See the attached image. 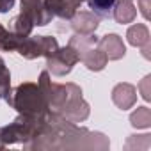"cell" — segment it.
Listing matches in <instances>:
<instances>
[{"instance_id": "obj_1", "label": "cell", "mask_w": 151, "mask_h": 151, "mask_svg": "<svg viewBox=\"0 0 151 151\" xmlns=\"http://www.w3.org/2000/svg\"><path fill=\"white\" fill-rule=\"evenodd\" d=\"M37 86L45 93L52 114L71 123H82L89 117V103L82 98V89L78 86L52 84L48 71H43L39 75Z\"/></svg>"}, {"instance_id": "obj_2", "label": "cell", "mask_w": 151, "mask_h": 151, "mask_svg": "<svg viewBox=\"0 0 151 151\" xmlns=\"http://www.w3.org/2000/svg\"><path fill=\"white\" fill-rule=\"evenodd\" d=\"M9 105L16 109L20 114H27V116L45 117L50 114L45 93L41 91L37 84H32V82H23L18 87H14L11 93Z\"/></svg>"}, {"instance_id": "obj_3", "label": "cell", "mask_w": 151, "mask_h": 151, "mask_svg": "<svg viewBox=\"0 0 151 151\" xmlns=\"http://www.w3.org/2000/svg\"><path fill=\"white\" fill-rule=\"evenodd\" d=\"M59 48V43L55 37L52 36H36V37H25L20 46H18V53L23 59L34 60L37 57H50L55 50Z\"/></svg>"}, {"instance_id": "obj_4", "label": "cell", "mask_w": 151, "mask_h": 151, "mask_svg": "<svg viewBox=\"0 0 151 151\" xmlns=\"http://www.w3.org/2000/svg\"><path fill=\"white\" fill-rule=\"evenodd\" d=\"M80 60L77 50L73 46H64V48H57L50 57H46V66H48V71H52V75L55 77H64L68 75L73 66Z\"/></svg>"}, {"instance_id": "obj_5", "label": "cell", "mask_w": 151, "mask_h": 151, "mask_svg": "<svg viewBox=\"0 0 151 151\" xmlns=\"http://www.w3.org/2000/svg\"><path fill=\"white\" fill-rule=\"evenodd\" d=\"M22 13L30 18V22L37 27H45L52 22L53 14L46 4V0H20Z\"/></svg>"}, {"instance_id": "obj_6", "label": "cell", "mask_w": 151, "mask_h": 151, "mask_svg": "<svg viewBox=\"0 0 151 151\" xmlns=\"http://www.w3.org/2000/svg\"><path fill=\"white\" fill-rule=\"evenodd\" d=\"M98 46L105 52V55H107L109 60H119L126 53L124 43H123V39L117 34H107V36H103L101 39H98Z\"/></svg>"}, {"instance_id": "obj_7", "label": "cell", "mask_w": 151, "mask_h": 151, "mask_svg": "<svg viewBox=\"0 0 151 151\" xmlns=\"http://www.w3.org/2000/svg\"><path fill=\"white\" fill-rule=\"evenodd\" d=\"M112 101L121 110H128L137 101V89L130 84H117L112 91Z\"/></svg>"}, {"instance_id": "obj_8", "label": "cell", "mask_w": 151, "mask_h": 151, "mask_svg": "<svg viewBox=\"0 0 151 151\" xmlns=\"http://www.w3.org/2000/svg\"><path fill=\"white\" fill-rule=\"evenodd\" d=\"M100 25V18L94 13H75V16L71 18V27L77 34H94V30Z\"/></svg>"}, {"instance_id": "obj_9", "label": "cell", "mask_w": 151, "mask_h": 151, "mask_svg": "<svg viewBox=\"0 0 151 151\" xmlns=\"http://www.w3.org/2000/svg\"><path fill=\"white\" fill-rule=\"evenodd\" d=\"M46 4L53 16H59L62 20H71L80 7V2L77 0H46Z\"/></svg>"}, {"instance_id": "obj_10", "label": "cell", "mask_w": 151, "mask_h": 151, "mask_svg": "<svg viewBox=\"0 0 151 151\" xmlns=\"http://www.w3.org/2000/svg\"><path fill=\"white\" fill-rule=\"evenodd\" d=\"M80 60L86 64V68L87 69H91V71H101L105 66H107V62H109V59H107V55H105V52L101 50V48H89L82 57H80Z\"/></svg>"}, {"instance_id": "obj_11", "label": "cell", "mask_w": 151, "mask_h": 151, "mask_svg": "<svg viewBox=\"0 0 151 151\" xmlns=\"http://www.w3.org/2000/svg\"><path fill=\"white\" fill-rule=\"evenodd\" d=\"M137 16V9L133 7L132 0H119L114 6V11H112V18L117 22V23H132Z\"/></svg>"}, {"instance_id": "obj_12", "label": "cell", "mask_w": 151, "mask_h": 151, "mask_svg": "<svg viewBox=\"0 0 151 151\" xmlns=\"http://www.w3.org/2000/svg\"><path fill=\"white\" fill-rule=\"evenodd\" d=\"M126 37H128V43H130L132 46L144 48V52H146L147 46H149V30H147V27H146L144 23H137V25L130 27Z\"/></svg>"}, {"instance_id": "obj_13", "label": "cell", "mask_w": 151, "mask_h": 151, "mask_svg": "<svg viewBox=\"0 0 151 151\" xmlns=\"http://www.w3.org/2000/svg\"><path fill=\"white\" fill-rule=\"evenodd\" d=\"M68 45L77 50L78 57H82L89 48H93V46L98 45V39H96V36H93V34H75V36L69 39Z\"/></svg>"}, {"instance_id": "obj_14", "label": "cell", "mask_w": 151, "mask_h": 151, "mask_svg": "<svg viewBox=\"0 0 151 151\" xmlns=\"http://www.w3.org/2000/svg\"><path fill=\"white\" fill-rule=\"evenodd\" d=\"M32 29H34V23H32L30 18L25 16L23 13H20L18 16H14V18L11 20V23H9V32H13V34H16V36H22V37L30 36Z\"/></svg>"}, {"instance_id": "obj_15", "label": "cell", "mask_w": 151, "mask_h": 151, "mask_svg": "<svg viewBox=\"0 0 151 151\" xmlns=\"http://www.w3.org/2000/svg\"><path fill=\"white\" fill-rule=\"evenodd\" d=\"M23 39L25 37L9 32L7 29L2 27V23H0V52H16Z\"/></svg>"}, {"instance_id": "obj_16", "label": "cell", "mask_w": 151, "mask_h": 151, "mask_svg": "<svg viewBox=\"0 0 151 151\" xmlns=\"http://www.w3.org/2000/svg\"><path fill=\"white\" fill-rule=\"evenodd\" d=\"M116 2L117 0H87V6L98 18H112Z\"/></svg>"}, {"instance_id": "obj_17", "label": "cell", "mask_w": 151, "mask_h": 151, "mask_svg": "<svg viewBox=\"0 0 151 151\" xmlns=\"http://www.w3.org/2000/svg\"><path fill=\"white\" fill-rule=\"evenodd\" d=\"M130 123L135 128H147L151 124V110L147 107H137V110L130 116Z\"/></svg>"}, {"instance_id": "obj_18", "label": "cell", "mask_w": 151, "mask_h": 151, "mask_svg": "<svg viewBox=\"0 0 151 151\" xmlns=\"http://www.w3.org/2000/svg\"><path fill=\"white\" fill-rule=\"evenodd\" d=\"M147 84H149V77H146V78L142 80V84L139 86L140 91H142V98H144V100H149V98H151V96H149V87H147Z\"/></svg>"}, {"instance_id": "obj_19", "label": "cell", "mask_w": 151, "mask_h": 151, "mask_svg": "<svg viewBox=\"0 0 151 151\" xmlns=\"http://www.w3.org/2000/svg\"><path fill=\"white\" fill-rule=\"evenodd\" d=\"M139 7H140V13H142V16L147 20L149 18V0H139Z\"/></svg>"}, {"instance_id": "obj_20", "label": "cell", "mask_w": 151, "mask_h": 151, "mask_svg": "<svg viewBox=\"0 0 151 151\" xmlns=\"http://www.w3.org/2000/svg\"><path fill=\"white\" fill-rule=\"evenodd\" d=\"M14 6V0H0V13H7Z\"/></svg>"}, {"instance_id": "obj_21", "label": "cell", "mask_w": 151, "mask_h": 151, "mask_svg": "<svg viewBox=\"0 0 151 151\" xmlns=\"http://www.w3.org/2000/svg\"><path fill=\"white\" fill-rule=\"evenodd\" d=\"M77 2H80V4H82V2H84V0H77Z\"/></svg>"}]
</instances>
